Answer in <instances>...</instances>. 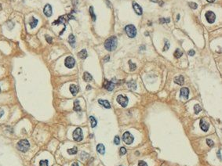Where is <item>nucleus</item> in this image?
<instances>
[{
  "instance_id": "obj_1",
  "label": "nucleus",
  "mask_w": 222,
  "mask_h": 166,
  "mask_svg": "<svg viewBox=\"0 0 222 166\" xmlns=\"http://www.w3.org/2000/svg\"><path fill=\"white\" fill-rule=\"evenodd\" d=\"M117 38L116 36H111L106 39L104 42V47L108 51H114L117 47Z\"/></svg>"
},
{
  "instance_id": "obj_2",
  "label": "nucleus",
  "mask_w": 222,
  "mask_h": 166,
  "mask_svg": "<svg viewBox=\"0 0 222 166\" xmlns=\"http://www.w3.org/2000/svg\"><path fill=\"white\" fill-rule=\"evenodd\" d=\"M17 147L19 150L21 152H27L30 148V143L29 142L27 141V140H20L17 144Z\"/></svg>"
},
{
  "instance_id": "obj_3",
  "label": "nucleus",
  "mask_w": 222,
  "mask_h": 166,
  "mask_svg": "<svg viewBox=\"0 0 222 166\" xmlns=\"http://www.w3.org/2000/svg\"><path fill=\"white\" fill-rule=\"evenodd\" d=\"M125 31H126V33L127 34L128 37L131 38H134L137 35V29L133 24H129L127 26H126Z\"/></svg>"
},
{
  "instance_id": "obj_4",
  "label": "nucleus",
  "mask_w": 222,
  "mask_h": 166,
  "mask_svg": "<svg viewBox=\"0 0 222 166\" xmlns=\"http://www.w3.org/2000/svg\"><path fill=\"white\" fill-rule=\"evenodd\" d=\"M73 139H74V140L77 141V142H79V141H82V139H83V134H82V129L77 128L73 132Z\"/></svg>"
},
{
  "instance_id": "obj_5",
  "label": "nucleus",
  "mask_w": 222,
  "mask_h": 166,
  "mask_svg": "<svg viewBox=\"0 0 222 166\" xmlns=\"http://www.w3.org/2000/svg\"><path fill=\"white\" fill-rule=\"evenodd\" d=\"M122 140L124 141L125 143L130 145L133 143L134 139H133V136L131 135V133L129 132H126L123 135H122Z\"/></svg>"
},
{
  "instance_id": "obj_6",
  "label": "nucleus",
  "mask_w": 222,
  "mask_h": 166,
  "mask_svg": "<svg viewBox=\"0 0 222 166\" xmlns=\"http://www.w3.org/2000/svg\"><path fill=\"white\" fill-rule=\"evenodd\" d=\"M117 102L122 107H126L128 104L129 100L126 96H123L122 95H118L117 97Z\"/></svg>"
},
{
  "instance_id": "obj_7",
  "label": "nucleus",
  "mask_w": 222,
  "mask_h": 166,
  "mask_svg": "<svg viewBox=\"0 0 222 166\" xmlns=\"http://www.w3.org/2000/svg\"><path fill=\"white\" fill-rule=\"evenodd\" d=\"M205 17H206V18H207V21L209 24L214 23L215 20H216V15L212 11H207L205 14Z\"/></svg>"
},
{
  "instance_id": "obj_8",
  "label": "nucleus",
  "mask_w": 222,
  "mask_h": 166,
  "mask_svg": "<svg viewBox=\"0 0 222 166\" xmlns=\"http://www.w3.org/2000/svg\"><path fill=\"white\" fill-rule=\"evenodd\" d=\"M65 64L68 68H72L75 64V60L72 57H66L65 60Z\"/></svg>"
},
{
  "instance_id": "obj_9",
  "label": "nucleus",
  "mask_w": 222,
  "mask_h": 166,
  "mask_svg": "<svg viewBox=\"0 0 222 166\" xmlns=\"http://www.w3.org/2000/svg\"><path fill=\"white\" fill-rule=\"evenodd\" d=\"M43 13L47 17H50L52 15V7H51L50 4H46L45 6L44 9H43Z\"/></svg>"
},
{
  "instance_id": "obj_10",
  "label": "nucleus",
  "mask_w": 222,
  "mask_h": 166,
  "mask_svg": "<svg viewBox=\"0 0 222 166\" xmlns=\"http://www.w3.org/2000/svg\"><path fill=\"white\" fill-rule=\"evenodd\" d=\"M104 88L108 91H112L115 88V84L112 81H105L104 82Z\"/></svg>"
},
{
  "instance_id": "obj_11",
  "label": "nucleus",
  "mask_w": 222,
  "mask_h": 166,
  "mask_svg": "<svg viewBox=\"0 0 222 166\" xmlns=\"http://www.w3.org/2000/svg\"><path fill=\"white\" fill-rule=\"evenodd\" d=\"M133 8L134 11H135V13L137 14V15H142V13H143V10H142V8L138 5V4L135 2H133Z\"/></svg>"
},
{
  "instance_id": "obj_12",
  "label": "nucleus",
  "mask_w": 222,
  "mask_h": 166,
  "mask_svg": "<svg viewBox=\"0 0 222 166\" xmlns=\"http://www.w3.org/2000/svg\"><path fill=\"white\" fill-rule=\"evenodd\" d=\"M66 16H62V17H60L58 18L57 21H54L53 23V25H56V24H63L65 25V23L66 21H68L69 19H66Z\"/></svg>"
},
{
  "instance_id": "obj_13",
  "label": "nucleus",
  "mask_w": 222,
  "mask_h": 166,
  "mask_svg": "<svg viewBox=\"0 0 222 166\" xmlns=\"http://www.w3.org/2000/svg\"><path fill=\"white\" fill-rule=\"evenodd\" d=\"M199 125H200L201 129L203 130V131H204V132H207L208 131V129H209V124L207 123L206 121H204V120H203V119L200 120Z\"/></svg>"
},
{
  "instance_id": "obj_14",
  "label": "nucleus",
  "mask_w": 222,
  "mask_h": 166,
  "mask_svg": "<svg viewBox=\"0 0 222 166\" xmlns=\"http://www.w3.org/2000/svg\"><path fill=\"white\" fill-rule=\"evenodd\" d=\"M189 95V90L188 88H182L181 89V97H184L185 99L188 98Z\"/></svg>"
},
{
  "instance_id": "obj_15",
  "label": "nucleus",
  "mask_w": 222,
  "mask_h": 166,
  "mask_svg": "<svg viewBox=\"0 0 222 166\" xmlns=\"http://www.w3.org/2000/svg\"><path fill=\"white\" fill-rule=\"evenodd\" d=\"M174 82H175L176 84L179 85H182L184 82V77L182 75H179V76L176 77L175 78H174Z\"/></svg>"
},
{
  "instance_id": "obj_16",
  "label": "nucleus",
  "mask_w": 222,
  "mask_h": 166,
  "mask_svg": "<svg viewBox=\"0 0 222 166\" xmlns=\"http://www.w3.org/2000/svg\"><path fill=\"white\" fill-rule=\"evenodd\" d=\"M98 103L101 105H102L103 107H104L107 108V109L111 108V104H110V103L108 100H99Z\"/></svg>"
},
{
  "instance_id": "obj_17",
  "label": "nucleus",
  "mask_w": 222,
  "mask_h": 166,
  "mask_svg": "<svg viewBox=\"0 0 222 166\" xmlns=\"http://www.w3.org/2000/svg\"><path fill=\"white\" fill-rule=\"evenodd\" d=\"M70 91H71V93H72V94L73 95V96H75V95H76L78 92V87L76 85H74V84L71 85H70Z\"/></svg>"
},
{
  "instance_id": "obj_18",
  "label": "nucleus",
  "mask_w": 222,
  "mask_h": 166,
  "mask_svg": "<svg viewBox=\"0 0 222 166\" xmlns=\"http://www.w3.org/2000/svg\"><path fill=\"white\" fill-rule=\"evenodd\" d=\"M97 151L99 154H104V153H105V147H104V146L103 145V144H101V143L98 144L97 146Z\"/></svg>"
},
{
  "instance_id": "obj_19",
  "label": "nucleus",
  "mask_w": 222,
  "mask_h": 166,
  "mask_svg": "<svg viewBox=\"0 0 222 166\" xmlns=\"http://www.w3.org/2000/svg\"><path fill=\"white\" fill-rule=\"evenodd\" d=\"M83 79H84V81L86 82H91L93 80V77L90 73L85 72L84 74H83Z\"/></svg>"
},
{
  "instance_id": "obj_20",
  "label": "nucleus",
  "mask_w": 222,
  "mask_h": 166,
  "mask_svg": "<svg viewBox=\"0 0 222 166\" xmlns=\"http://www.w3.org/2000/svg\"><path fill=\"white\" fill-rule=\"evenodd\" d=\"M29 24H30L31 28H35V27H36L37 24H38V20L35 19V17H31V20H30V21H29Z\"/></svg>"
},
{
  "instance_id": "obj_21",
  "label": "nucleus",
  "mask_w": 222,
  "mask_h": 166,
  "mask_svg": "<svg viewBox=\"0 0 222 166\" xmlns=\"http://www.w3.org/2000/svg\"><path fill=\"white\" fill-rule=\"evenodd\" d=\"M78 56L79 58L82 59V60H84V59H86L87 57V56H88V54H87V52L86 49H82L80 52H79L78 53Z\"/></svg>"
},
{
  "instance_id": "obj_22",
  "label": "nucleus",
  "mask_w": 222,
  "mask_h": 166,
  "mask_svg": "<svg viewBox=\"0 0 222 166\" xmlns=\"http://www.w3.org/2000/svg\"><path fill=\"white\" fill-rule=\"evenodd\" d=\"M68 42H69V44L72 46V47H75V36H74L72 34H71L69 35V37H68Z\"/></svg>"
},
{
  "instance_id": "obj_23",
  "label": "nucleus",
  "mask_w": 222,
  "mask_h": 166,
  "mask_svg": "<svg viewBox=\"0 0 222 166\" xmlns=\"http://www.w3.org/2000/svg\"><path fill=\"white\" fill-rule=\"evenodd\" d=\"M74 110L75 111H81V107L79 105V101L78 100H75L74 102V107H73Z\"/></svg>"
},
{
  "instance_id": "obj_24",
  "label": "nucleus",
  "mask_w": 222,
  "mask_h": 166,
  "mask_svg": "<svg viewBox=\"0 0 222 166\" xmlns=\"http://www.w3.org/2000/svg\"><path fill=\"white\" fill-rule=\"evenodd\" d=\"M90 122H91V127H92V128L96 127L97 124L96 118H95L94 117H93V116H90Z\"/></svg>"
},
{
  "instance_id": "obj_25",
  "label": "nucleus",
  "mask_w": 222,
  "mask_h": 166,
  "mask_svg": "<svg viewBox=\"0 0 222 166\" xmlns=\"http://www.w3.org/2000/svg\"><path fill=\"white\" fill-rule=\"evenodd\" d=\"M127 85L129 88L132 89H137V85H136V82L134 81H130L127 83Z\"/></svg>"
},
{
  "instance_id": "obj_26",
  "label": "nucleus",
  "mask_w": 222,
  "mask_h": 166,
  "mask_svg": "<svg viewBox=\"0 0 222 166\" xmlns=\"http://www.w3.org/2000/svg\"><path fill=\"white\" fill-rule=\"evenodd\" d=\"M182 55H183V53L181 52L180 49H177L175 50V52L173 53V56L175 57V58H180Z\"/></svg>"
},
{
  "instance_id": "obj_27",
  "label": "nucleus",
  "mask_w": 222,
  "mask_h": 166,
  "mask_svg": "<svg viewBox=\"0 0 222 166\" xmlns=\"http://www.w3.org/2000/svg\"><path fill=\"white\" fill-rule=\"evenodd\" d=\"M77 152H78V149H77L76 147H74L72 148V149H68V153L69 154H71V155L76 154Z\"/></svg>"
},
{
  "instance_id": "obj_28",
  "label": "nucleus",
  "mask_w": 222,
  "mask_h": 166,
  "mask_svg": "<svg viewBox=\"0 0 222 166\" xmlns=\"http://www.w3.org/2000/svg\"><path fill=\"white\" fill-rule=\"evenodd\" d=\"M90 13L91 17H92L93 21H96V15L94 14V12H93V6H90Z\"/></svg>"
},
{
  "instance_id": "obj_29",
  "label": "nucleus",
  "mask_w": 222,
  "mask_h": 166,
  "mask_svg": "<svg viewBox=\"0 0 222 166\" xmlns=\"http://www.w3.org/2000/svg\"><path fill=\"white\" fill-rule=\"evenodd\" d=\"M129 64H130V69L131 71H134L137 68V65L135 64H133V63H132L131 60H129Z\"/></svg>"
},
{
  "instance_id": "obj_30",
  "label": "nucleus",
  "mask_w": 222,
  "mask_h": 166,
  "mask_svg": "<svg viewBox=\"0 0 222 166\" xmlns=\"http://www.w3.org/2000/svg\"><path fill=\"white\" fill-rule=\"evenodd\" d=\"M194 110H195V113L196 114H199L202 110V108H201V107L199 104H196L195 106H194Z\"/></svg>"
},
{
  "instance_id": "obj_31",
  "label": "nucleus",
  "mask_w": 222,
  "mask_h": 166,
  "mask_svg": "<svg viewBox=\"0 0 222 166\" xmlns=\"http://www.w3.org/2000/svg\"><path fill=\"white\" fill-rule=\"evenodd\" d=\"M39 166H49L48 165V160H42L39 162Z\"/></svg>"
},
{
  "instance_id": "obj_32",
  "label": "nucleus",
  "mask_w": 222,
  "mask_h": 166,
  "mask_svg": "<svg viewBox=\"0 0 222 166\" xmlns=\"http://www.w3.org/2000/svg\"><path fill=\"white\" fill-rule=\"evenodd\" d=\"M188 6L191 7L192 9H193V10L197 9V7H198V5H197L196 2H189L188 3Z\"/></svg>"
},
{
  "instance_id": "obj_33",
  "label": "nucleus",
  "mask_w": 222,
  "mask_h": 166,
  "mask_svg": "<svg viewBox=\"0 0 222 166\" xmlns=\"http://www.w3.org/2000/svg\"><path fill=\"white\" fill-rule=\"evenodd\" d=\"M207 145L209 146V147H213V145H214V143H213V141L211 140H209V139L207 140Z\"/></svg>"
},
{
  "instance_id": "obj_34",
  "label": "nucleus",
  "mask_w": 222,
  "mask_h": 166,
  "mask_svg": "<svg viewBox=\"0 0 222 166\" xmlns=\"http://www.w3.org/2000/svg\"><path fill=\"white\" fill-rule=\"evenodd\" d=\"M120 143V140H119V137H118V136H115V139H114V143L116 144V145H118Z\"/></svg>"
},
{
  "instance_id": "obj_35",
  "label": "nucleus",
  "mask_w": 222,
  "mask_h": 166,
  "mask_svg": "<svg viewBox=\"0 0 222 166\" xmlns=\"http://www.w3.org/2000/svg\"><path fill=\"white\" fill-rule=\"evenodd\" d=\"M169 47H170V42L167 40H166V43H165V46H164V48H163V51H167L169 49Z\"/></svg>"
},
{
  "instance_id": "obj_36",
  "label": "nucleus",
  "mask_w": 222,
  "mask_h": 166,
  "mask_svg": "<svg viewBox=\"0 0 222 166\" xmlns=\"http://www.w3.org/2000/svg\"><path fill=\"white\" fill-rule=\"evenodd\" d=\"M46 42L50 43V44H51L53 42V39H52V37L49 36V35H46Z\"/></svg>"
},
{
  "instance_id": "obj_37",
  "label": "nucleus",
  "mask_w": 222,
  "mask_h": 166,
  "mask_svg": "<svg viewBox=\"0 0 222 166\" xmlns=\"http://www.w3.org/2000/svg\"><path fill=\"white\" fill-rule=\"evenodd\" d=\"M151 2H156V3H158L159 4V5L162 6V5H163V2L162 1V0H150Z\"/></svg>"
},
{
  "instance_id": "obj_38",
  "label": "nucleus",
  "mask_w": 222,
  "mask_h": 166,
  "mask_svg": "<svg viewBox=\"0 0 222 166\" xmlns=\"http://www.w3.org/2000/svg\"><path fill=\"white\" fill-rule=\"evenodd\" d=\"M119 151H120V154L121 155H124V154H126V150L125 147H121Z\"/></svg>"
},
{
  "instance_id": "obj_39",
  "label": "nucleus",
  "mask_w": 222,
  "mask_h": 166,
  "mask_svg": "<svg viewBox=\"0 0 222 166\" xmlns=\"http://www.w3.org/2000/svg\"><path fill=\"white\" fill-rule=\"evenodd\" d=\"M170 22V19L167 18V19H165V18H161L160 19V23L161 24H163V23H169Z\"/></svg>"
},
{
  "instance_id": "obj_40",
  "label": "nucleus",
  "mask_w": 222,
  "mask_h": 166,
  "mask_svg": "<svg viewBox=\"0 0 222 166\" xmlns=\"http://www.w3.org/2000/svg\"><path fill=\"white\" fill-rule=\"evenodd\" d=\"M138 165L139 166H148L147 163L144 162V161H140L139 162H138Z\"/></svg>"
},
{
  "instance_id": "obj_41",
  "label": "nucleus",
  "mask_w": 222,
  "mask_h": 166,
  "mask_svg": "<svg viewBox=\"0 0 222 166\" xmlns=\"http://www.w3.org/2000/svg\"><path fill=\"white\" fill-rule=\"evenodd\" d=\"M188 54L189 55V56H191V57L194 56V55H195V50H193V49L189 50V51H188Z\"/></svg>"
},
{
  "instance_id": "obj_42",
  "label": "nucleus",
  "mask_w": 222,
  "mask_h": 166,
  "mask_svg": "<svg viewBox=\"0 0 222 166\" xmlns=\"http://www.w3.org/2000/svg\"><path fill=\"white\" fill-rule=\"evenodd\" d=\"M221 150H219L218 151V152H217V156H218V158L220 159V160H221Z\"/></svg>"
},
{
  "instance_id": "obj_43",
  "label": "nucleus",
  "mask_w": 222,
  "mask_h": 166,
  "mask_svg": "<svg viewBox=\"0 0 222 166\" xmlns=\"http://www.w3.org/2000/svg\"><path fill=\"white\" fill-rule=\"evenodd\" d=\"M3 114H4V111H3V110H2V109H0V118H2V116L3 115Z\"/></svg>"
},
{
  "instance_id": "obj_44",
  "label": "nucleus",
  "mask_w": 222,
  "mask_h": 166,
  "mask_svg": "<svg viewBox=\"0 0 222 166\" xmlns=\"http://www.w3.org/2000/svg\"><path fill=\"white\" fill-rule=\"evenodd\" d=\"M104 61H108V60H109V56H107L106 58H104Z\"/></svg>"
},
{
  "instance_id": "obj_45",
  "label": "nucleus",
  "mask_w": 222,
  "mask_h": 166,
  "mask_svg": "<svg viewBox=\"0 0 222 166\" xmlns=\"http://www.w3.org/2000/svg\"><path fill=\"white\" fill-rule=\"evenodd\" d=\"M72 166H78V164L77 162H74V163L72 165Z\"/></svg>"
},
{
  "instance_id": "obj_46",
  "label": "nucleus",
  "mask_w": 222,
  "mask_h": 166,
  "mask_svg": "<svg viewBox=\"0 0 222 166\" xmlns=\"http://www.w3.org/2000/svg\"><path fill=\"white\" fill-rule=\"evenodd\" d=\"M207 2H213L215 1V0H207Z\"/></svg>"
},
{
  "instance_id": "obj_47",
  "label": "nucleus",
  "mask_w": 222,
  "mask_h": 166,
  "mask_svg": "<svg viewBox=\"0 0 222 166\" xmlns=\"http://www.w3.org/2000/svg\"><path fill=\"white\" fill-rule=\"evenodd\" d=\"M86 89H91V86H90V85H87V88H86Z\"/></svg>"
},
{
  "instance_id": "obj_48",
  "label": "nucleus",
  "mask_w": 222,
  "mask_h": 166,
  "mask_svg": "<svg viewBox=\"0 0 222 166\" xmlns=\"http://www.w3.org/2000/svg\"><path fill=\"white\" fill-rule=\"evenodd\" d=\"M179 17H180V15H178V16H177V21L179 20Z\"/></svg>"
},
{
  "instance_id": "obj_49",
  "label": "nucleus",
  "mask_w": 222,
  "mask_h": 166,
  "mask_svg": "<svg viewBox=\"0 0 222 166\" xmlns=\"http://www.w3.org/2000/svg\"><path fill=\"white\" fill-rule=\"evenodd\" d=\"M0 92H1V89H0Z\"/></svg>"
}]
</instances>
